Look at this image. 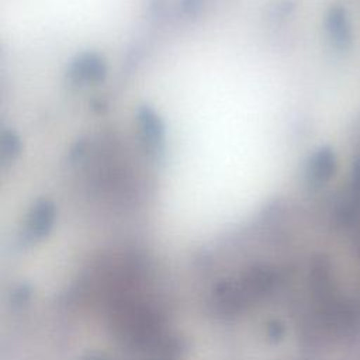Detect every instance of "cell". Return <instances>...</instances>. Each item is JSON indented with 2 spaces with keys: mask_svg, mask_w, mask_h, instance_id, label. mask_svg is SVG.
I'll return each mask as SVG.
<instances>
[{
  "mask_svg": "<svg viewBox=\"0 0 360 360\" xmlns=\"http://www.w3.org/2000/svg\"><path fill=\"white\" fill-rule=\"evenodd\" d=\"M105 72L104 60L96 53H83L70 66V76L75 82H100Z\"/></svg>",
  "mask_w": 360,
  "mask_h": 360,
  "instance_id": "1",
  "label": "cell"
},
{
  "mask_svg": "<svg viewBox=\"0 0 360 360\" xmlns=\"http://www.w3.org/2000/svg\"><path fill=\"white\" fill-rule=\"evenodd\" d=\"M138 122L142 134V139L153 152L160 150L163 145V124L160 118L149 107H143L138 112Z\"/></svg>",
  "mask_w": 360,
  "mask_h": 360,
  "instance_id": "2",
  "label": "cell"
},
{
  "mask_svg": "<svg viewBox=\"0 0 360 360\" xmlns=\"http://www.w3.org/2000/svg\"><path fill=\"white\" fill-rule=\"evenodd\" d=\"M335 172V158L328 149H321L316 152L308 166V179L314 184L325 183L330 179Z\"/></svg>",
  "mask_w": 360,
  "mask_h": 360,
  "instance_id": "3",
  "label": "cell"
},
{
  "mask_svg": "<svg viewBox=\"0 0 360 360\" xmlns=\"http://www.w3.org/2000/svg\"><path fill=\"white\" fill-rule=\"evenodd\" d=\"M53 205L49 201H39L31 211L28 228L32 235H44L52 224Z\"/></svg>",
  "mask_w": 360,
  "mask_h": 360,
  "instance_id": "4",
  "label": "cell"
},
{
  "mask_svg": "<svg viewBox=\"0 0 360 360\" xmlns=\"http://www.w3.org/2000/svg\"><path fill=\"white\" fill-rule=\"evenodd\" d=\"M20 139L13 131H4L0 142V158L3 162H11L20 153Z\"/></svg>",
  "mask_w": 360,
  "mask_h": 360,
  "instance_id": "5",
  "label": "cell"
},
{
  "mask_svg": "<svg viewBox=\"0 0 360 360\" xmlns=\"http://www.w3.org/2000/svg\"><path fill=\"white\" fill-rule=\"evenodd\" d=\"M329 22H330V31L335 38L339 39H346L345 32L347 31V27L345 24V17L340 10H333L329 15Z\"/></svg>",
  "mask_w": 360,
  "mask_h": 360,
  "instance_id": "6",
  "label": "cell"
}]
</instances>
